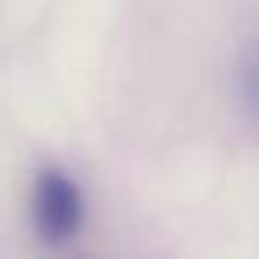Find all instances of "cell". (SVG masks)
Returning <instances> with one entry per match:
<instances>
[{
  "instance_id": "cell-2",
  "label": "cell",
  "mask_w": 259,
  "mask_h": 259,
  "mask_svg": "<svg viewBox=\"0 0 259 259\" xmlns=\"http://www.w3.org/2000/svg\"><path fill=\"white\" fill-rule=\"evenodd\" d=\"M240 99L246 105V112L259 121V43L243 56L240 66Z\"/></svg>"
},
{
  "instance_id": "cell-1",
  "label": "cell",
  "mask_w": 259,
  "mask_h": 259,
  "mask_svg": "<svg viewBox=\"0 0 259 259\" xmlns=\"http://www.w3.org/2000/svg\"><path fill=\"white\" fill-rule=\"evenodd\" d=\"M30 213L39 240L50 243V246H63V243L76 240L79 230H82V217H85L82 190L66 171L43 167L30 190Z\"/></svg>"
}]
</instances>
